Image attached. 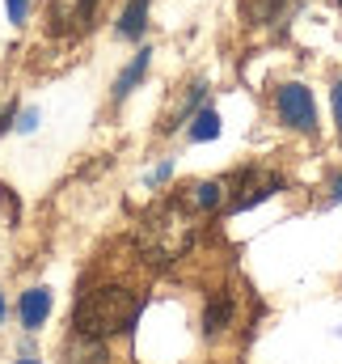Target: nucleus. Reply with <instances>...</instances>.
Listing matches in <instances>:
<instances>
[{
    "mask_svg": "<svg viewBox=\"0 0 342 364\" xmlns=\"http://www.w3.org/2000/svg\"><path fill=\"white\" fill-rule=\"evenodd\" d=\"M334 119H338V123H342V81H338V85H334Z\"/></svg>",
    "mask_w": 342,
    "mask_h": 364,
    "instance_id": "13",
    "label": "nucleus"
},
{
    "mask_svg": "<svg viewBox=\"0 0 342 364\" xmlns=\"http://www.w3.org/2000/svg\"><path fill=\"white\" fill-rule=\"evenodd\" d=\"M21 322H26V331H38L43 322H47V314H51V292L47 288H30V292H21Z\"/></svg>",
    "mask_w": 342,
    "mask_h": 364,
    "instance_id": "3",
    "label": "nucleus"
},
{
    "mask_svg": "<svg viewBox=\"0 0 342 364\" xmlns=\"http://www.w3.org/2000/svg\"><path fill=\"white\" fill-rule=\"evenodd\" d=\"M30 13V0H9V21H26Z\"/></svg>",
    "mask_w": 342,
    "mask_h": 364,
    "instance_id": "11",
    "label": "nucleus"
},
{
    "mask_svg": "<svg viewBox=\"0 0 342 364\" xmlns=\"http://www.w3.org/2000/svg\"><path fill=\"white\" fill-rule=\"evenodd\" d=\"M38 127V110H26L21 119H17V132H34Z\"/></svg>",
    "mask_w": 342,
    "mask_h": 364,
    "instance_id": "12",
    "label": "nucleus"
},
{
    "mask_svg": "<svg viewBox=\"0 0 342 364\" xmlns=\"http://www.w3.org/2000/svg\"><path fill=\"white\" fill-rule=\"evenodd\" d=\"M0 322H4V296H0Z\"/></svg>",
    "mask_w": 342,
    "mask_h": 364,
    "instance_id": "15",
    "label": "nucleus"
},
{
    "mask_svg": "<svg viewBox=\"0 0 342 364\" xmlns=\"http://www.w3.org/2000/svg\"><path fill=\"white\" fill-rule=\"evenodd\" d=\"M13 364H38V360H13Z\"/></svg>",
    "mask_w": 342,
    "mask_h": 364,
    "instance_id": "16",
    "label": "nucleus"
},
{
    "mask_svg": "<svg viewBox=\"0 0 342 364\" xmlns=\"http://www.w3.org/2000/svg\"><path fill=\"white\" fill-rule=\"evenodd\" d=\"M93 13H97V0H77V26H93Z\"/></svg>",
    "mask_w": 342,
    "mask_h": 364,
    "instance_id": "10",
    "label": "nucleus"
},
{
    "mask_svg": "<svg viewBox=\"0 0 342 364\" xmlns=\"http://www.w3.org/2000/svg\"><path fill=\"white\" fill-rule=\"evenodd\" d=\"M68 364H106V348H101V339L81 335V343L68 348Z\"/></svg>",
    "mask_w": 342,
    "mask_h": 364,
    "instance_id": "6",
    "label": "nucleus"
},
{
    "mask_svg": "<svg viewBox=\"0 0 342 364\" xmlns=\"http://www.w3.org/2000/svg\"><path fill=\"white\" fill-rule=\"evenodd\" d=\"M148 4H153V0H127V9H123V17H118V34H123V38H140V34H144V26H148Z\"/></svg>",
    "mask_w": 342,
    "mask_h": 364,
    "instance_id": "5",
    "label": "nucleus"
},
{
    "mask_svg": "<svg viewBox=\"0 0 342 364\" xmlns=\"http://www.w3.org/2000/svg\"><path fill=\"white\" fill-rule=\"evenodd\" d=\"M338 4H342V0H338Z\"/></svg>",
    "mask_w": 342,
    "mask_h": 364,
    "instance_id": "17",
    "label": "nucleus"
},
{
    "mask_svg": "<svg viewBox=\"0 0 342 364\" xmlns=\"http://www.w3.org/2000/svg\"><path fill=\"white\" fill-rule=\"evenodd\" d=\"M275 110H279V123L292 127V132H317V106H313V93L304 90L300 81L283 85L275 93Z\"/></svg>",
    "mask_w": 342,
    "mask_h": 364,
    "instance_id": "2",
    "label": "nucleus"
},
{
    "mask_svg": "<svg viewBox=\"0 0 342 364\" xmlns=\"http://www.w3.org/2000/svg\"><path fill=\"white\" fill-rule=\"evenodd\" d=\"M136 314H140V301L127 292V288H93L85 301L77 305V335H93V339H106V335H118V331H131L136 326Z\"/></svg>",
    "mask_w": 342,
    "mask_h": 364,
    "instance_id": "1",
    "label": "nucleus"
},
{
    "mask_svg": "<svg viewBox=\"0 0 342 364\" xmlns=\"http://www.w3.org/2000/svg\"><path fill=\"white\" fill-rule=\"evenodd\" d=\"M330 199H334V203L342 199V178H334V186H330Z\"/></svg>",
    "mask_w": 342,
    "mask_h": 364,
    "instance_id": "14",
    "label": "nucleus"
},
{
    "mask_svg": "<svg viewBox=\"0 0 342 364\" xmlns=\"http://www.w3.org/2000/svg\"><path fill=\"white\" fill-rule=\"evenodd\" d=\"M148 64H153V51H148V47H144V51H136V60H131V64L118 73V81H114V102H123L127 93H131L136 85H140V81H144Z\"/></svg>",
    "mask_w": 342,
    "mask_h": 364,
    "instance_id": "4",
    "label": "nucleus"
},
{
    "mask_svg": "<svg viewBox=\"0 0 342 364\" xmlns=\"http://www.w3.org/2000/svg\"><path fill=\"white\" fill-rule=\"evenodd\" d=\"M220 136V114L216 110H199L190 123V140H216Z\"/></svg>",
    "mask_w": 342,
    "mask_h": 364,
    "instance_id": "8",
    "label": "nucleus"
},
{
    "mask_svg": "<svg viewBox=\"0 0 342 364\" xmlns=\"http://www.w3.org/2000/svg\"><path fill=\"white\" fill-rule=\"evenodd\" d=\"M194 203L199 208H216L220 203V182H199L194 186Z\"/></svg>",
    "mask_w": 342,
    "mask_h": 364,
    "instance_id": "9",
    "label": "nucleus"
},
{
    "mask_svg": "<svg viewBox=\"0 0 342 364\" xmlns=\"http://www.w3.org/2000/svg\"><path fill=\"white\" fill-rule=\"evenodd\" d=\"M228 318H233V301H228V296H216V301L207 305V318H203V326H207V335H216V331H224V326H228Z\"/></svg>",
    "mask_w": 342,
    "mask_h": 364,
    "instance_id": "7",
    "label": "nucleus"
}]
</instances>
